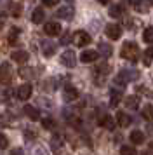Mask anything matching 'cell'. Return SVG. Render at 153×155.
<instances>
[{
    "label": "cell",
    "instance_id": "6da1fadb",
    "mask_svg": "<svg viewBox=\"0 0 153 155\" xmlns=\"http://www.w3.org/2000/svg\"><path fill=\"white\" fill-rule=\"evenodd\" d=\"M120 54H122L124 59H129V61H138L139 49H138V45H136L134 42H125L124 45H122Z\"/></svg>",
    "mask_w": 153,
    "mask_h": 155
},
{
    "label": "cell",
    "instance_id": "7a4b0ae2",
    "mask_svg": "<svg viewBox=\"0 0 153 155\" xmlns=\"http://www.w3.org/2000/svg\"><path fill=\"white\" fill-rule=\"evenodd\" d=\"M61 63L66 66V68H73L76 63V58H75V52L73 51H64L61 54Z\"/></svg>",
    "mask_w": 153,
    "mask_h": 155
},
{
    "label": "cell",
    "instance_id": "3957f363",
    "mask_svg": "<svg viewBox=\"0 0 153 155\" xmlns=\"http://www.w3.org/2000/svg\"><path fill=\"white\" fill-rule=\"evenodd\" d=\"M44 31H45V35H49V37H56V35L61 33V25L56 23V21H49V23H45Z\"/></svg>",
    "mask_w": 153,
    "mask_h": 155
},
{
    "label": "cell",
    "instance_id": "277c9868",
    "mask_svg": "<svg viewBox=\"0 0 153 155\" xmlns=\"http://www.w3.org/2000/svg\"><path fill=\"white\" fill-rule=\"evenodd\" d=\"M31 92H33V87H31V84H23V85H19L18 89H16V96L19 99H28L30 96H31Z\"/></svg>",
    "mask_w": 153,
    "mask_h": 155
},
{
    "label": "cell",
    "instance_id": "5b68a950",
    "mask_svg": "<svg viewBox=\"0 0 153 155\" xmlns=\"http://www.w3.org/2000/svg\"><path fill=\"white\" fill-rule=\"evenodd\" d=\"M106 35L111 40H118L122 37V26L120 25H108L106 26Z\"/></svg>",
    "mask_w": 153,
    "mask_h": 155
},
{
    "label": "cell",
    "instance_id": "8992f818",
    "mask_svg": "<svg viewBox=\"0 0 153 155\" xmlns=\"http://www.w3.org/2000/svg\"><path fill=\"white\" fill-rule=\"evenodd\" d=\"M90 40H92V38H90V35L87 31H82V30H80V31L75 33V44L78 47H85L87 44H90Z\"/></svg>",
    "mask_w": 153,
    "mask_h": 155
},
{
    "label": "cell",
    "instance_id": "52a82bcc",
    "mask_svg": "<svg viewBox=\"0 0 153 155\" xmlns=\"http://www.w3.org/2000/svg\"><path fill=\"white\" fill-rule=\"evenodd\" d=\"M11 82V66L9 63L0 64V84H9Z\"/></svg>",
    "mask_w": 153,
    "mask_h": 155
},
{
    "label": "cell",
    "instance_id": "ba28073f",
    "mask_svg": "<svg viewBox=\"0 0 153 155\" xmlns=\"http://www.w3.org/2000/svg\"><path fill=\"white\" fill-rule=\"evenodd\" d=\"M97 56H99V54H97L96 51H83L82 54H80V61H82V63H92V61H96L97 59Z\"/></svg>",
    "mask_w": 153,
    "mask_h": 155
},
{
    "label": "cell",
    "instance_id": "9c48e42d",
    "mask_svg": "<svg viewBox=\"0 0 153 155\" xmlns=\"http://www.w3.org/2000/svg\"><path fill=\"white\" fill-rule=\"evenodd\" d=\"M99 126H103L104 129L113 131L115 129V120H113L111 115H103V117H99Z\"/></svg>",
    "mask_w": 153,
    "mask_h": 155
},
{
    "label": "cell",
    "instance_id": "30bf717a",
    "mask_svg": "<svg viewBox=\"0 0 153 155\" xmlns=\"http://www.w3.org/2000/svg\"><path fill=\"white\" fill-rule=\"evenodd\" d=\"M44 19H45V11L42 7H37L31 12V21L35 23V25H40V23H44Z\"/></svg>",
    "mask_w": 153,
    "mask_h": 155
},
{
    "label": "cell",
    "instance_id": "8fae6325",
    "mask_svg": "<svg viewBox=\"0 0 153 155\" xmlns=\"http://www.w3.org/2000/svg\"><path fill=\"white\" fill-rule=\"evenodd\" d=\"M56 14L59 16L61 19H70L71 16H73V5H63V7H59V11L56 12Z\"/></svg>",
    "mask_w": 153,
    "mask_h": 155
},
{
    "label": "cell",
    "instance_id": "7c38bea8",
    "mask_svg": "<svg viewBox=\"0 0 153 155\" xmlns=\"http://www.w3.org/2000/svg\"><path fill=\"white\" fill-rule=\"evenodd\" d=\"M11 58H12V61H16V63H26L30 54H28L26 51H14L12 54H11Z\"/></svg>",
    "mask_w": 153,
    "mask_h": 155
},
{
    "label": "cell",
    "instance_id": "4fadbf2b",
    "mask_svg": "<svg viewBox=\"0 0 153 155\" xmlns=\"http://www.w3.org/2000/svg\"><path fill=\"white\" fill-rule=\"evenodd\" d=\"M63 96H64L66 101H73V99L78 98V91H76L73 85H66V87H64V92H63Z\"/></svg>",
    "mask_w": 153,
    "mask_h": 155
},
{
    "label": "cell",
    "instance_id": "5bb4252c",
    "mask_svg": "<svg viewBox=\"0 0 153 155\" xmlns=\"http://www.w3.org/2000/svg\"><path fill=\"white\" fill-rule=\"evenodd\" d=\"M125 106H127L129 110H136L139 106V96H136V94L127 96V98H125Z\"/></svg>",
    "mask_w": 153,
    "mask_h": 155
},
{
    "label": "cell",
    "instance_id": "9a60e30c",
    "mask_svg": "<svg viewBox=\"0 0 153 155\" xmlns=\"http://www.w3.org/2000/svg\"><path fill=\"white\" fill-rule=\"evenodd\" d=\"M24 113H26V117H30L31 120H38L40 119V112H38L35 106H31V105L24 106Z\"/></svg>",
    "mask_w": 153,
    "mask_h": 155
},
{
    "label": "cell",
    "instance_id": "2e32d148",
    "mask_svg": "<svg viewBox=\"0 0 153 155\" xmlns=\"http://www.w3.org/2000/svg\"><path fill=\"white\" fill-rule=\"evenodd\" d=\"M117 124L122 126V127H127L129 124H131V117H129L125 112H118L117 113Z\"/></svg>",
    "mask_w": 153,
    "mask_h": 155
},
{
    "label": "cell",
    "instance_id": "e0dca14e",
    "mask_svg": "<svg viewBox=\"0 0 153 155\" xmlns=\"http://www.w3.org/2000/svg\"><path fill=\"white\" fill-rule=\"evenodd\" d=\"M54 51H56V45H54V44L47 42V40L42 44V52H44V56H45V58H50L52 54H54Z\"/></svg>",
    "mask_w": 153,
    "mask_h": 155
},
{
    "label": "cell",
    "instance_id": "ac0fdd59",
    "mask_svg": "<svg viewBox=\"0 0 153 155\" xmlns=\"http://www.w3.org/2000/svg\"><path fill=\"white\" fill-rule=\"evenodd\" d=\"M129 138H131V141L134 145H143L145 143V134L141 133V131H132Z\"/></svg>",
    "mask_w": 153,
    "mask_h": 155
},
{
    "label": "cell",
    "instance_id": "d6986e66",
    "mask_svg": "<svg viewBox=\"0 0 153 155\" xmlns=\"http://www.w3.org/2000/svg\"><path fill=\"white\" fill-rule=\"evenodd\" d=\"M9 7H11V14H12L14 18H19L21 16V11H23V4H21V2H11Z\"/></svg>",
    "mask_w": 153,
    "mask_h": 155
},
{
    "label": "cell",
    "instance_id": "ffe728a7",
    "mask_svg": "<svg viewBox=\"0 0 153 155\" xmlns=\"http://www.w3.org/2000/svg\"><path fill=\"white\" fill-rule=\"evenodd\" d=\"M122 12H124V5H122V4H115V5L110 7V16L111 18H120Z\"/></svg>",
    "mask_w": 153,
    "mask_h": 155
},
{
    "label": "cell",
    "instance_id": "44dd1931",
    "mask_svg": "<svg viewBox=\"0 0 153 155\" xmlns=\"http://www.w3.org/2000/svg\"><path fill=\"white\" fill-rule=\"evenodd\" d=\"M151 61H153V45L151 47H148V49L143 52V63H145L146 66H150Z\"/></svg>",
    "mask_w": 153,
    "mask_h": 155
},
{
    "label": "cell",
    "instance_id": "7402d4cb",
    "mask_svg": "<svg viewBox=\"0 0 153 155\" xmlns=\"http://www.w3.org/2000/svg\"><path fill=\"white\" fill-rule=\"evenodd\" d=\"M99 52H101V56L110 58V56H111V52H113V49H111V45H108V44L101 42V44H99Z\"/></svg>",
    "mask_w": 153,
    "mask_h": 155
},
{
    "label": "cell",
    "instance_id": "603a6c76",
    "mask_svg": "<svg viewBox=\"0 0 153 155\" xmlns=\"http://www.w3.org/2000/svg\"><path fill=\"white\" fill-rule=\"evenodd\" d=\"M110 106H117L118 103H120V96H122V92L120 91H115V89H113V91L110 92Z\"/></svg>",
    "mask_w": 153,
    "mask_h": 155
},
{
    "label": "cell",
    "instance_id": "cb8c5ba5",
    "mask_svg": "<svg viewBox=\"0 0 153 155\" xmlns=\"http://www.w3.org/2000/svg\"><path fill=\"white\" fill-rule=\"evenodd\" d=\"M143 40L148 44H153V26H146L143 31Z\"/></svg>",
    "mask_w": 153,
    "mask_h": 155
},
{
    "label": "cell",
    "instance_id": "d4e9b609",
    "mask_svg": "<svg viewBox=\"0 0 153 155\" xmlns=\"http://www.w3.org/2000/svg\"><path fill=\"white\" fill-rule=\"evenodd\" d=\"M143 117H145L148 122H153V105H146L143 108Z\"/></svg>",
    "mask_w": 153,
    "mask_h": 155
},
{
    "label": "cell",
    "instance_id": "484cf974",
    "mask_svg": "<svg viewBox=\"0 0 153 155\" xmlns=\"http://www.w3.org/2000/svg\"><path fill=\"white\" fill-rule=\"evenodd\" d=\"M18 37H19V30L12 28V30H11V33H9V44H11V45H14V44L18 42Z\"/></svg>",
    "mask_w": 153,
    "mask_h": 155
},
{
    "label": "cell",
    "instance_id": "4316f807",
    "mask_svg": "<svg viewBox=\"0 0 153 155\" xmlns=\"http://www.w3.org/2000/svg\"><path fill=\"white\" fill-rule=\"evenodd\" d=\"M120 155H136V150L129 145H124V147L120 148Z\"/></svg>",
    "mask_w": 153,
    "mask_h": 155
},
{
    "label": "cell",
    "instance_id": "83f0119b",
    "mask_svg": "<svg viewBox=\"0 0 153 155\" xmlns=\"http://www.w3.org/2000/svg\"><path fill=\"white\" fill-rule=\"evenodd\" d=\"M42 127H44V129H52V127H54V120L52 119H42Z\"/></svg>",
    "mask_w": 153,
    "mask_h": 155
},
{
    "label": "cell",
    "instance_id": "f1b7e54d",
    "mask_svg": "<svg viewBox=\"0 0 153 155\" xmlns=\"http://www.w3.org/2000/svg\"><path fill=\"white\" fill-rule=\"evenodd\" d=\"M138 92H143V94H146V98H153V91L146 89L145 85H139V87H138Z\"/></svg>",
    "mask_w": 153,
    "mask_h": 155
},
{
    "label": "cell",
    "instance_id": "f546056e",
    "mask_svg": "<svg viewBox=\"0 0 153 155\" xmlns=\"http://www.w3.org/2000/svg\"><path fill=\"white\" fill-rule=\"evenodd\" d=\"M9 147V140H7L5 134H0V150H4V148Z\"/></svg>",
    "mask_w": 153,
    "mask_h": 155
},
{
    "label": "cell",
    "instance_id": "4dcf8cb0",
    "mask_svg": "<svg viewBox=\"0 0 153 155\" xmlns=\"http://www.w3.org/2000/svg\"><path fill=\"white\" fill-rule=\"evenodd\" d=\"M24 134H26V140H37V133H35V131H30V129H28Z\"/></svg>",
    "mask_w": 153,
    "mask_h": 155
},
{
    "label": "cell",
    "instance_id": "1f68e13d",
    "mask_svg": "<svg viewBox=\"0 0 153 155\" xmlns=\"http://www.w3.org/2000/svg\"><path fill=\"white\" fill-rule=\"evenodd\" d=\"M70 38H71V35H70V33H64V35L61 37V44H63V45L70 44Z\"/></svg>",
    "mask_w": 153,
    "mask_h": 155
},
{
    "label": "cell",
    "instance_id": "d6a6232c",
    "mask_svg": "<svg viewBox=\"0 0 153 155\" xmlns=\"http://www.w3.org/2000/svg\"><path fill=\"white\" fill-rule=\"evenodd\" d=\"M57 4H59L57 0H49V2H44V5H45V7H56Z\"/></svg>",
    "mask_w": 153,
    "mask_h": 155
},
{
    "label": "cell",
    "instance_id": "836d02e7",
    "mask_svg": "<svg viewBox=\"0 0 153 155\" xmlns=\"http://www.w3.org/2000/svg\"><path fill=\"white\" fill-rule=\"evenodd\" d=\"M11 155H24V152L21 148H14L12 152H11Z\"/></svg>",
    "mask_w": 153,
    "mask_h": 155
},
{
    "label": "cell",
    "instance_id": "e575fe53",
    "mask_svg": "<svg viewBox=\"0 0 153 155\" xmlns=\"http://www.w3.org/2000/svg\"><path fill=\"white\" fill-rule=\"evenodd\" d=\"M132 7L138 9V11H143V4L141 2H132Z\"/></svg>",
    "mask_w": 153,
    "mask_h": 155
},
{
    "label": "cell",
    "instance_id": "d590c367",
    "mask_svg": "<svg viewBox=\"0 0 153 155\" xmlns=\"http://www.w3.org/2000/svg\"><path fill=\"white\" fill-rule=\"evenodd\" d=\"M0 28H2V19H0Z\"/></svg>",
    "mask_w": 153,
    "mask_h": 155
},
{
    "label": "cell",
    "instance_id": "8d00e7d4",
    "mask_svg": "<svg viewBox=\"0 0 153 155\" xmlns=\"http://www.w3.org/2000/svg\"><path fill=\"white\" fill-rule=\"evenodd\" d=\"M151 150H153V143H151Z\"/></svg>",
    "mask_w": 153,
    "mask_h": 155
}]
</instances>
